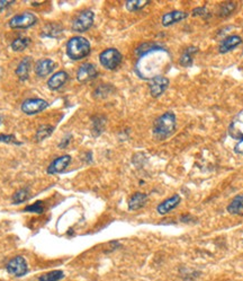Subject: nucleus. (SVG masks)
I'll use <instances>...</instances> for the list:
<instances>
[{
	"label": "nucleus",
	"mask_w": 243,
	"mask_h": 281,
	"mask_svg": "<svg viewBox=\"0 0 243 281\" xmlns=\"http://www.w3.org/2000/svg\"><path fill=\"white\" fill-rule=\"evenodd\" d=\"M71 163V156L65 155L61 157H58L57 160H54L47 167V173L49 174H58L66 171L68 166Z\"/></svg>",
	"instance_id": "obj_11"
},
{
	"label": "nucleus",
	"mask_w": 243,
	"mask_h": 281,
	"mask_svg": "<svg viewBox=\"0 0 243 281\" xmlns=\"http://www.w3.org/2000/svg\"><path fill=\"white\" fill-rule=\"evenodd\" d=\"M176 116L173 112H167L159 117L153 124V136L158 140H165L176 131Z\"/></svg>",
	"instance_id": "obj_2"
},
{
	"label": "nucleus",
	"mask_w": 243,
	"mask_h": 281,
	"mask_svg": "<svg viewBox=\"0 0 243 281\" xmlns=\"http://www.w3.org/2000/svg\"><path fill=\"white\" fill-rule=\"evenodd\" d=\"M147 197L144 193L141 192H137L131 197V199L129 200V208L130 210H139L144 207V204L146 203Z\"/></svg>",
	"instance_id": "obj_18"
},
{
	"label": "nucleus",
	"mask_w": 243,
	"mask_h": 281,
	"mask_svg": "<svg viewBox=\"0 0 243 281\" xmlns=\"http://www.w3.org/2000/svg\"><path fill=\"white\" fill-rule=\"evenodd\" d=\"M99 61L106 69L114 70L121 65L122 54L116 49H107L99 55Z\"/></svg>",
	"instance_id": "obj_4"
},
{
	"label": "nucleus",
	"mask_w": 243,
	"mask_h": 281,
	"mask_svg": "<svg viewBox=\"0 0 243 281\" xmlns=\"http://www.w3.org/2000/svg\"><path fill=\"white\" fill-rule=\"evenodd\" d=\"M230 136L234 139H243V111L234 118L229 129Z\"/></svg>",
	"instance_id": "obj_12"
},
{
	"label": "nucleus",
	"mask_w": 243,
	"mask_h": 281,
	"mask_svg": "<svg viewBox=\"0 0 243 281\" xmlns=\"http://www.w3.org/2000/svg\"><path fill=\"white\" fill-rule=\"evenodd\" d=\"M31 58H25L19 62V65L16 68V75H17L18 78L21 79L22 81L27 80L30 76V70H31Z\"/></svg>",
	"instance_id": "obj_19"
},
{
	"label": "nucleus",
	"mask_w": 243,
	"mask_h": 281,
	"mask_svg": "<svg viewBox=\"0 0 243 281\" xmlns=\"http://www.w3.org/2000/svg\"><path fill=\"white\" fill-rule=\"evenodd\" d=\"M30 43H31V40L29 38H18L11 42V49L19 52V51L25 50L26 47L30 45Z\"/></svg>",
	"instance_id": "obj_22"
},
{
	"label": "nucleus",
	"mask_w": 243,
	"mask_h": 281,
	"mask_svg": "<svg viewBox=\"0 0 243 281\" xmlns=\"http://www.w3.org/2000/svg\"><path fill=\"white\" fill-rule=\"evenodd\" d=\"M180 201H181L180 197H179L178 195H174L173 197L168 198V199H166L163 202L159 204L157 210L159 213H160V215H167L168 212L173 211L174 209L176 208L179 203H180Z\"/></svg>",
	"instance_id": "obj_14"
},
{
	"label": "nucleus",
	"mask_w": 243,
	"mask_h": 281,
	"mask_svg": "<svg viewBox=\"0 0 243 281\" xmlns=\"http://www.w3.org/2000/svg\"><path fill=\"white\" fill-rule=\"evenodd\" d=\"M198 52V49L195 46H189L188 49H187L184 54L181 55L180 58V65H182L184 67H188L193 63V55Z\"/></svg>",
	"instance_id": "obj_21"
},
{
	"label": "nucleus",
	"mask_w": 243,
	"mask_h": 281,
	"mask_svg": "<svg viewBox=\"0 0 243 281\" xmlns=\"http://www.w3.org/2000/svg\"><path fill=\"white\" fill-rule=\"evenodd\" d=\"M187 16H188V14L181 10L170 11V13L163 15L162 24H163V26H170V25H173V24L184 21Z\"/></svg>",
	"instance_id": "obj_16"
},
{
	"label": "nucleus",
	"mask_w": 243,
	"mask_h": 281,
	"mask_svg": "<svg viewBox=\"0 0 243 281\" xmlns=\"http://www.w3.org/2000/svg\"><path fill=\"white\" fill-rule=\"evenodd\" d=\"M70 139H71V137H69V136L66 137V138H65V139H63V141L61 142V144H60L59 147H60V148H66V147H67V145H68V144H69Z\"/></svg>",
	"instance_id": "obj_32"
},
{
	"label": "nucleus",
	"mask_w": 243,
	"mask_h": 281,
	"mask_svg": "<svg viewBox=\"0 0 243 281\" xmlns=\"http://www.w3.org/2000/svg\"><path fill=\"white\" fill-rule=\"evenodd\" d=\"M68 78H69V76H68L66 71H59V73L54 74L53 76L49 79L47 86H49V88L52 90H57L66 84Z\"/></svg>",
	"instance_id": "obj_17"
},
{
	"label": "nucleus",
	"mask_w": 243,
	"mask_h": 281,
	"mask_svg": "<svg viewBox=\"0 0 243 281\" xmlns=\"http://www.w3.org/2000/svg\"><path fill=\"white\" fill-rule=\"evenodd\" d=\"M97 69L96 67L91 63H83V65L78 69L77 79L80 82H87L93 80L94 78L97 77Z\"/></svg>",
	"instance_id": "obj_10"
},
{
	"label": "nucleus",
	"mask_w": 243,
	"mask_h": 281,
	"mask_svg": "<svg viewBox=\"0 0 243 281\" xmlns=\"http://www.w3.org/2000/svg\"><path fill=\"white\" fill-rule=\"evenodd\" d=\"M206 13V8L204 7H202V8H196V9L194 10V15H203V14H205Z\"/></svg>",
	"instance_id": "obj_33"
},
{
	"label": "nucleus",
	"mask_w": 243,
	"mask_h": 281,
	"mask_svg": "<svg viewBox=\"0 0 243 281\" xmlns=\"http://www.w3.org/2000/svg\"><path fill=\"white\" fill-rule=\"evenodd\" d=\"M47 106H49V103L45 100H42V98H29V100L23 102L22 111L24 113L32 116V114L42 112Z\"/></svg>",
	"instance_id": "obj_8"
},
{
	"label": "nucleus",
	"mask_w": 243,
	"mask_h": 281,
	"mask_svg": "<svg viewBox=\"0 0 243 281\" xmlns=\"http://www.w3.org/2000/svg\"><path fill=\"white\" fill-rule=\"evenodd\" d=\"M13 3H14L13 0H9V1H7V0H0V13L5 10L6 8H8L10 5H13Z\"/></svg>",
	"instance_id": "obj_30"
},
{
	"label": "nucleus",
	"mask_w": 243,
	"mask_h": 281,
	"mask_svg": "<svg viewBox=\"0 0 243 281\" xmlns=\"http://www.w3.org/2000/svg\"><path fill=\"white\" fill-rule=\"evenodd\" d=\"M237 3L233 1H228V2H223L220 6V9H218V15L222 16V17H225V16H229L236 10Z\"/></svg>",
	"instance_id": "obj_24"
},
{
	"label": "nucleus",
	"mask_w": 243,
	"mask_h": 281,
	"mask_svg": "<svg viewBox=\"0 0 243 281\" xmlns=\"http://www.w3.org/2000/svg\"><path fill=\"white\" fill-rule=\"evenodd\" d=\"M25 211L27 212H35V213H42L44 211V204H43L42 201H37L34 204L27 205L25 208Z\"/></svg>",
	"instance_id": "obj_28"
},
{
	"label": "nucleus",
	"mask_w": 243,
	"mask_h": 281,
	"mask_svg": "<svg viewBox=\"0 0 243 281\" xmlns=\"http://www.w3.org/2000/svg\"><path fill=\"white\" fill-rule=\"evenodd\" d=\"M241 43H242V39L239 37V35H230V37L225 38L221 42L218 50H220L221 53L230 52V51L234 50L236 47L240 45Z\"/></svg>",
	"instance_id": "obj_13"
},
{
	"label": "nucleus",
	"mask_w": 243,
	"mask_h": 281,
	"mask_svg": "<svg viewBox=\"0 0 243 281\" xmlns=\"http://www.w3.org/2000/svg\"><path fill=\"white\" fill-rule=\"evenodd\" d=\"M55 68V63L50 60V59H43L36 62L35 66V73L38 77H45L47 75H50L52 71Z\"/></svg>",
	"instance_id": "obj_15"
},
{
	"label": "nucleus",
	"mask_w": 243,
	"mask_h": 281,
	"mask_svg": "<svg viewBox=\"0 0 243 281\" xmlns=\"http://www.w3.org/2000/svg\"><path fill=\"white\" fill-rule=\"evenodd\" d=\"M0 142H5V144H16L21 145V142L16 140L14 134H0Z\"/></svg>",
	"instance_id": "obj_29"
},
{
	"label": "nucleus",
	"mask_w": 243,
	"mask_h": 281,
	"mask_svg": "<svg viewBox=\"0 0 243 281\" xmlns=\"http://www.w3.org/2000/svg\"><path fill=\"white\" fill-rule=\"evenodd\" d=\"M228 211L231 215L243 217V193L237 196L228 205Z\"/></svg>",
	"instance_id": "obj_20"
},
{
	"label": "nucleus",
	"mask_w": 243,
	"mask_h": 281,
	"mask_svg": "<svg viewBox=\"0 0 243 281\" xmlns=\"http://www.w3.org/2000/svg\"><path fill=\"white\" fill-rule=\"evenodd\" d=\"M234 152L239 154V155H243V139L238 142V145L234 147Z\"/></svg>",
	"instance_id": "obj_31"
},
{
	"label": "nucleus",
	"mask_w": 243,
	"mask_h": 281,
	"mask_svg": "<svg viewBox=\"0 0 243 281\" xmlns=\"http://www.w3.org/2000/svg\"><path fill=\"white\" fill-rule=\"evenodd\" d=\"M7 271L11 276L15 277H23L29 272V267H27L26 260L23 256H15L7 263Z\"/></svg>",
	"instance_id": "obj_7"
},
{
	"label": "nucleus",
	"mask_w": 243,
	"mask_h": 281,
	"mask_svg": "<svg viewBox=\"0 0 243 281\" xmlns=\"http://www.w3.org/2000/svg\"><path fill=\"white\" fill-rule=\"evenodd\" d=\"M149 1L146 0H130V1L126 2V8L130 11H138L141 10L143 7H145Z\"/></svg>",
	"instance_id": "obj_27"
},
{
	"label": "nucleus",
	"mask_w": 243,
	"mask_h": 281,
	"mask_svg": "<svg viewBox=\"0 0 243 281\" xmlns=\"http://www.w3.org/2000/svg\"><path fill=\"white\" fill-rule=\"evenodd\" d=\"M142 59L139 61L137 69L139 75L142 78L152 79L154 77L161 76V73L169 66L170 57L163 47L142 55Z\"/></svg>",
	"instance_id": "obj_1"
},
{
	"label": "nucleus",
	"mask_w": 243,
	"mask_h": 281,
	"mask_svg": "<svg viewBox=\"0 0 243 281\" xmlns=\"http://www.w3.org/2000/svg\"><path fill=\"white\" fill-rule=\"evenodd\" d=\"M67 53L72 60H81L90 53V43L85 38L74 37L67 43Z\"/></svg>",
	"instance_id": "obj_3"
},
{
	"label": "nucleus",
	"mask_w": 243,
	"mask_h": 281,
	"mask_svg": "<svg viewBox=\"0 0 243 281\" xmlns=\"http://www.w3.org/2000/svg\"><path fill=\"white\" fill-rule=\"evenodd\" d=\"M53 126L52 125H41L36 131V136H35V139L36 141H42L46 139L50 134L53 132Z\"/></svg>",
	"instance_id": "obj_25"
},
{
	"label": "nucleus",
	"mask_w": 243,
	"mask_h": 281,
	"mask_svg": "<svg viewBox=\"0 0 243 281\" xmlns=\"http://www.w3.org/2000/svg\"><path fill=\"white\" fill-rule=\"evenodd\" d=\"M1 121H2V118H1V117H0V123H1Z\"/></svg>",
	"instance_id": "obj_34"
},
{
	"label": "nucleus",
	"mask_w": 243,
	"mask_h": 281,
	"mask_svg": "<svg viewBox=\"0 0 243 281\" xmlns=\"http://www.w3.org/2000/svg\"><path fill=\"white\" fill-rule=\"evenodd\" d=\"M169 86V79L166 78L165 76H158L154 77L150 80L149 87H150V93L153 97H159L166 92V89Z\"/></svg>",
	"instance_id": "obj_9"
},
{
	"label": "nucleus",
	"mask_w": 243,
	"mask_h": 281,
	"mask_svg": "<svg viewBox=\"0 0 243 281\" xmlns=\"http://www.w3.org/2000/svg\"><path fill=\"white\" fill-rule=\"evenodd\" d=\"M63 277H65L63 271L54 270V271L47 272V274L43 275L41 278L38 279V281H60L61 279H63Z\"/></svg>",
	"instance_id": "obj_26"
},
{
	"label": "nucleus",
	"mask_w": 243,
	"mask_h": 281,
	"mask_svg": "<svg viewBox=\"0 0 243 281\" xmlns=\"http://www.w3.org/2000/svg\"><path fill=\"white\" fill-rule=\"evenodd\" d=\"M37 17L34 14L26 13L19 14L14 16L13 18L9 21V26L14 30H26L30 29L31 26H33L34 24H36Z\"/></svg>",
	"instance_id": "obj_5"
},
{
	"label": "nucleus",
	"mask_w": 243,
	"mask_h": 281,
	"mask_svg": "<svg viewBox=\"0 0 243 281\" xmlns=\"http://www.w3.org/2000/svg\"><path fill=\"white\" fill-rule=\"evenodd\" d=\"M30 198V191L26 189H21L18 191L15 192V195L13 196V203L14 204H21L23 202H25L26 200H29Z\"/></svg>",
	"instance_id": "obj_23"
},
{
	"label": "nucleus",
	"mask_w": 243,
	"mask_h": 281,
	"mask_svg": "<svg viewBox=\"0 0 243 281\" xmlns=\"http://www.w3.org/2000/svg\"><path fill=\"white\" fill-rule=\"evenodd\" d=\"M94 18H95V14L93 10H83L79 14L77 17L74 18L73 24H72V29L75 32H86L88 31L94 24Z\"/></svg>",
	"instance_id": "obj_6"
}]
</instances>
